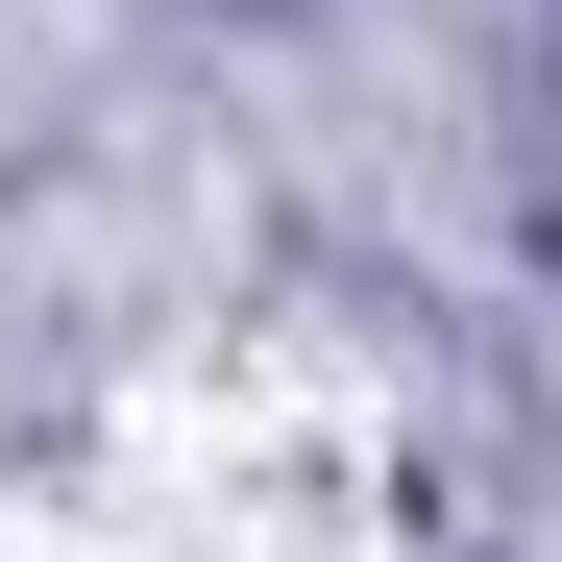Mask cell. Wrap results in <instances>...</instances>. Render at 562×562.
<instances>
[{
  "label": "cell",
  "instance_id": "6da1fadb",
  "mask_svg": "<svg viewBox=\"0 0 562 562\" xmlns=\"http://www.w3.org/2000/svg\"><path fill=\"white\" fill-rule=\"evenodd\" d=\"M0 562H123V538H74V514H25V538H0Z\"/></svg>",
  "mask_w": 562,
  "mask_h": 562
}]
</instances>
